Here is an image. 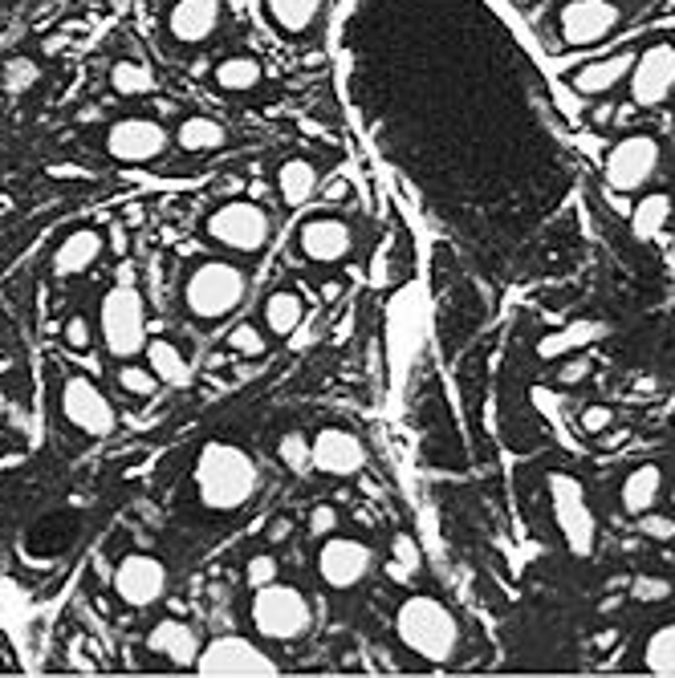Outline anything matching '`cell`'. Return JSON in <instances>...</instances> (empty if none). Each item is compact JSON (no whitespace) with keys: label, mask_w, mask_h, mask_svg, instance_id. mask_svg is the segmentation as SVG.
Instances as JSON below:
<instances>
[{"label":"cell","mask_w":675,"mask_h":678,"mask_svg":"<svg viewBox=\"0 0 675 678\" xmlns=\"http://www.w3.org/2000/svg\"><path fill=\"white\" fill-rule=\"evenodd\" d=\"M220 16H224L220 0H176L167 13V29L179 45H200L220 29Z\"/></svg>","instance_id":"obj_18"},{"label":"cell","mask_w":675,"mask_h":678,"mask_svg":"<svg viewBox=\"0 0 675 678\" xmlns=\"http://www.w3.org/2000/svg\"><path fill=\"white\" fill-rule=\"evenodd\" d=\"M0 419H4V394H0Z\"/></svg>","instance_id":"obj_47"},{"label":"cell","mask_w":675,"mask_h":678,"mask_svg":"<svg viewBox=\"0 0 675 678\" xmlns=\"http://www.w3.org/2000/svg\"><path fill=\"white\" fill-rule=\"evenodd\" d=\"M273 25L285 29V33H306V29L318 21L322 13V0H265Z\"/></svg>","instance_id":"obj_27"},{"label":"cell","mask_w":675,"mask_h":678,"mask_svg":"<svg viewBox=\"0 0 675 678\" xmlns=\"http://www.w3.org/2000/svg\"><path fill=\"white\" fill-rule=\"evenodd\" d=\"M217 86L220 90H232V93H244L253 90V86H261V62L257 57H224L217 66Z\"/></svg>","instance_id":"obj_29"},{"label":"cell","mask_w":675,"mask_h":678,"mask_svg":"<svg viewBox=\"0 0 675 678\" xmlns=\"http://www.w3.org/2000/svg\"><path fill=\"white\" fill-rule=\"evenodd\" d=\"M269 215L248 200H232L208 215V236L232 253H261L269 244Z\"/></svg>","instance_id":"obj_6"},{"label":"cell","mask_w":675,"mask_h":678,"mask_svg":"<svg viewBox=\"0 0 675 678\" xmlns=\"http://www.w3.org/2000/svg\"><path fill=\"white\" fill-rule=\"evenodd\" d=\"M391 565H387V577L391 581H411L419 573V565H423V557H419V545L411 541V536H395L391 541Z\"/></svg>","instance_id":"obj_33"},{"label":"cell","mask_w":675,"mask_h":678,"mask_svg":"<svg viewBox=\"0 0 675 678\" xmlns=\"http://www.w3.org/2000/svg\"><path fill=\"white\" fill-rule=\"evenodd\" d=\"M595 337H602V325H595V321H578V325H569V330L541 337L538 358L554 362V358H562V354H569V349H582L586 342H595Z\"/></svg>","instance_id":"obj_28"},{"label":"cell","mask_w":675,"mask_h":678,"mask_svg":"<svg viewBox=\"0 0 675 678\" xmlns=\"http://www.w3.org/2000/svg\"><path fill=\"white\" fill-rule=\"evenodd\" d=\"M672 504H675V484H672Z\"/></svg>","instance_id":"obj_48"},{"label":"cell","mask_w":675,"mask_h":678,"mask_svg":"<svg viewBox=\"0 0 675 678\" xmlns=\"http://www.w3.org/2000/svg\"><path fill=\"white\" fill-rule=\"evenodd\" d=\"M229 342H232V349H236L241 358H261V354H265V333L253 330V325H236Z\"/></svg>","instance_id":"obj_38"},{"label":"cell","mask_w":675,"mask_h":678,"mask_svg":"<svg viewBox=\"0 0 675 678\" xmlns=\"http://www.w3.org/2000/svg\"><path fill=\"white\" fill-rule=\"evenodd\" d=\"M119 386L126 394H135V399H151V394L159 390V378H155L151 366H131V362H126L119 370Z\"/></svg>","instance_id":"obj_35"},{"label":"cell","mask_w":675,"mask_h":678,"mask_svg":"<svg viewBox=\"0 0 675 678\" xmlns=\"http://www.w3.org/2000/svg\"><path fill=\"white\" fill-rule=\"evenodd\" d=\"M277 573H281L277 569V557H273V553H261V557H253L248 565H244V581H248L253 589H261V586H273Z\"/></svg>","instance_id":"obj_37"},{"label":"cell","mask_w":675,"mask_h":678,"mask_svg":"<svg viewBox=\"0 0 675 678\" xmlns=\"http://www.w3.org/2000/svg\"><path fill=\"white\" fill-rule=\"evenodd\" d=\"M298 244L301 253L318 260V265H338V260H346L354 248V232L346 220H338V215H318L310 224L298 232Z\"/></svg>","instance_id":"obj_16"},{"label":"cell","mask_w":675,"mask_h":678,"mask_svg":"<svg viewBox=\"0 0 675 678\" xmlns=\"http://www.w3.org/2000/svg\"><path fill=\"white\" fill-rule=\"evenodd\" d=\"M147 646L151 654H159V658H167V663L176 666H196V658H200V634L191 630L188 622H176V618H167V622H159L155 630L147 634Z\"/></svg>","instance_id":"obj_20"},{"label":"cell","mask_w":675,"mask_h":678,"mask_svg":"<svg viewBox=\"0 0 675 678\" xmlns=\"http://www.w3.org/2000/svg\"><path fill=\"white\" fill-rule=\"evenodd\" d=\"M643 666H648L651 675L675 678V622L660 625L648 638V646H643Z\"/></svg>","instance_id":"obj_30"},{"label":"cell","mask_w":675,"mask_h":678,"mask_svg":"<svg viewBox=\"0 0 675 678\" xmlns=\"http://www.w3.org/2000/svg\"><path fill=\"white\" fill-rule=\"evenodd\" d=\"M110 86H114V93H122V98H139V93L155 90V74H151V66H143V62H119V66L110 69Z\"/></svg>","instance_id":"obj_31"},{"label":"cell","mask_w":675,"mask_h":678,"mask_svg":"<svg viewBox=\"0 0 675 678\" xmlns=\"http://www.w3.org/2000/svg\"><path fill=\"white\" fill-rule=\"evenodd\" d=\"M176 143H179V151H191V155H200V151H220L229 143V131H224L217 119H184L176 131Z\"/></svg>","instance_id":"obj_26"},{"label":"cell","mask_w":675,"mask_h":678,"mask_svg":"<svg viewBox=\"0 0 675 678\" xmlns=\"http://www.w3.org/2000/svg\"><path fill=\"white\" fill-rule=\"evenodd\" d=\"M310 452H313V467L325 471V476H354L366 464L363 443L354 440L351 431H338V426H325L322 435L310 443Z\"/></svg>","instance_id":"obj_17"},{"label":"cell","mask_w":675,"mask_h":678,"mask_svg":"<svg viewBox=\"0 0 675 678\" xmlns=\"http://www.w3.org/2000/svg\"><path fill=\"white\" fill-rule=\"evenodd\" d=\"M550 504L569 553L586 557L595 548V512L586 504V488L574 476H550Z\"/></svg>","instance_id":"obj_7"},{"label":"cell","mask_w":675,"mask_h":678,"mask_svg":"<svg viewBox=\"0 0 675 678\" xmlns=\"http://www.w3.org/2000/svg\"><path fill=\"white\" fill-rule=\"evenodd\" d=\"M586 374H590V358H569L566 366H562V382L574 386V382H582Z\"/></svg>","instance_id":"obj_43"},{"label":"cell","mask_w":675,"mask_h":678,"mask_svg":"<svg viewBox=\"0 0 675 678\" xmlns=\"http://www.w3.org/2000/svg\"><path fill=\"white\" fill-rule=\"evenodd\" d=\"M660 171V143L651 134H627L607 155V184L610 191H639Z\"/></svg>","instance_id":"obj_9"},{"label":"cell","mask_w":675,"mask_h":678,"mask_svg":"<svg viewBox=\"0 0 675 678\" xmlns=\"http://www.w3.org/2000/svg\"><path fill=\"white\" fill-rule=\"evenodd\" d=\"M338 529V512L330 504H318L313 508V516H310V532L313 536H330V532Z\"/></svg>","instance_id":"obj_41"},{"label":"cell","mask_w":675,"mask_h":678,"mask_svg":"<svg viewBox=\"0 0 675 678\" xmlns=\"http://www.w3.org/2000/svg\"><path fill=\"white\" fill-rule=\"evenodd\" d=\"M631 66H635V54H610V57H598V62H590V66H582L574 78H569V86H574V93H582V98H598V93H610L615 86H622V81L631 78Z\"/></svg>","instance_id":"obj_19"},{"label":"cell","mask_w":675,"mask_h":678,"mask_svg":"<svg viewBox=\"0 0 675 678\" xmlns=\"http://www.w3.org/2000/svg\"><path fill=\"white\" fill-rule=\"evenodd\" d=\"M62 411L86 435H110L114 431V411H110L107 394L81 374L66 378V386H62Z\"/></svg>","instance_id":"obj_14"},{"label":"cell","mask_w":675,"mask_h":678,"mask_svg":"<svg viewBox=\"0 0 675 678\" xmlns=\"http://www.w3.org/2000/svg\"><path fill=\"white\" fill-rule=\"evenodd\" d=\"M253 625L273 642H298L310 630V601L294 586H261L253 598Z\"/></svg>","instance_id":"obj_5"},{"label":"cell","mask_w":675,"mask_h":678,"mask_svg":"<svg viewBox=\"0 0 675 678\" xmlns=\"http://www.w3.org/2000/svg\"><path fill=\"white\" fill-rule=\"evenodd\" d=\"M672 220V200L667 196H648V200H639L635 215H631V227H635V236L651 240L655 232H663Z\"/></svg>","instance_id":"obj_32"},{"label":"cell","mask_w":675,"mask_h":678,"mask_svg":"<svg viewBox=\"0 0 675 678\" xmlns=\"http://www.w3.org/2000/svg\"><path fill=\"white\" fill-rule=\"evenodd\" d=\"M610 423H615V411H610V407H586V411H582V426H586V431H590V435H598V431H610Z\"/></svg>","instance_id":"obj_40"},{"label":"cell","mask_w":675,"mask_h":678,"mask_svg":"<svg viewBox=\"0 0 675 678\" xmlns=\"http://www.w3.org/2000/svg\"><path fill=\"white\" fill-rule=\"evenodd\" d=\"M610 114H615L610 107H598V110H595V122H610Z\"/></svg>","instance_id":"obj_46"},{"label":"cell","mask_w":675,"mask_h":678,"mask_svg":"<svg viewBox=\"0 0 675 678\" xmlns=\"http://www.w3.org/2000/svg\"><path fill=\"white\" fill-rule=\"evenodd\" d=\"M41 69L37 62H29V57H13V62H4V90L9 93H25L29 86H37Z\"/></svg>","instance_id":"obj_36"},{"label":"cell","mask_w":675,"mask_h":678,"mask_svg":"<svg viewBox=\"0 0 675 678\" xmlns=\"http://www.w3.org/2000/svg\"><path fill=\"white\" fill-rule=\"evenodd\" d=\"M639 593H643V598H667V581H643Z\"/></svg>","instance_id":"obj_44"},{"label":"cell","mask_w":675,"mask_h":678,"mask_svg":"<svg viewBox=\"0 0 675 678\" xmlns=\"http://www.w3.org/2000/svg\"><path fill=\"white\" fill-rule=\"evenodd\" d=\"M248 277L229 260H203L200 268H191L188 285H184V305L200 321L229 318L232 309L244 301Z\"/></svg>","instance_id":"obj_3"},{"label":"cell","mask_w":675,"mask_h":678,"mask_svg":"<svg viewBox=\"0 0 675 678\" xmlns=\"http://www.w3.org/2000/svg\"><path fill=\"white\" fill-rule=\"evenodd\" d=\"M114 593L135 610H147L167 593V569L163 560H155L151 553H131L119 560L114 569Z\"/></svg>","instance_id":"obj_13"},{"label":"cell","mask_w":675,"mask_h":678,"mask_svg":"<svg viewBox=\"0 0 675 678\" xmlns=\"http://www.w3.org/2000/svg\"><path fill=\"white\" fill-rule=\"evenodd\" d=\"M675 93V45H651L631 66V102L643 110L663 107Z\"/></svg>","instance_id":"obj_11"},{"label":"cell","mask_w":675,"mask_h":678,"mask_svg":"<svg viewBox=\"0 0 675 678\" xmlns=\"http://www.w3.org/2000/svg\"><path fill=\"white\" fill-rule=\"evenodd\" d=\"M619 25H622V9L615 0H569V4H562V13H557V33L574 49L607 41Z\"/></svg>","instance_id":"obj_10"},{"label":"cell","mask_w":675,"mask_h":678,"mask_svg":"<svg viewBox=\"0 0 675 678\" xmlns=\"http://www.w3.org/2000/svg\"><path fill=\"white\" fill-rule=\"evenodd\" d=\"M318 573L330 589H354L370 573V548L363 541H325L322 553H318Z\"/></svg>","instance_id":"obj_15"},{"label":"cell","mask_w":675,"mask_h":678,"mask_svg":"<svg viewBox=\"0 0 675 678\" xmlns=\"http://www.w3.org/2000/svg\"><path fill=\"white\" fill-rule=\"evenodd\" d=\"M167 151V131L155 119H122L107 134V155L114 163H155Z\"/></svg>","instance_id":"obj_12"},{"label":"cell","mask_w":675,"mask_h":678,"mask_svg":"<svg viewBox=\"0 0 675 678\" xmlns=\"http://www.w3.org/2000/svg\"><path fill=\"white\" fill-rule=\"evenodd\" d=\"M277 455H281V464L294 471V476H306L313 467V452L310 443H306V435H298V431H289V435H281V443H277Z\"/></svg>","instance_id":"obj_34"},{"label":"cell","mask_w":675,"mask_h":678,"mask_svg":"<svg viewBox=\"0 0 675 678\" xmlns=\"http://www.w3.org/2000/svg\"><path fill=\"white\" fill-rule=\"evenodd\" d=\"M395 630H399V638H403L407 651L416 654V658H423V663L444 666V663H452L460 651L456 613L435 598H407L403 605H399Z\"/></svg>","instance_id":"obj_2"},{"label":"cell","mask_w":675,"mask_h":678,"mask_svg":"<svg viewBox=\"0 0 675 678\" xmlns=\"http://www.w3.org/2000/svg\"><path fill=\"white\" fill-rule=\"evenodd\" d=\"M257 459L236 443H208L196 459V492L212 512H236L257 496Z\"/></svg>","instance_id":"obj_1"},{"label":"cell","mask_w":675,"mask_h":678,"mask_svg":"<svg viewBox=\"0 0 675 678\" xmlns=\"http://www.w3.org/2000/svg\"><path fill=\"white\" fill-rule=\"evenodd\" d=\"M147 366L155 370V378L167 386H176V390H184V386L191 382V366L188 358L179 354L171 342H147Z\"/></svg>","instance_id":"obj_25"},{"label":"cell","mask_w":675,"mask_h":678,"mask_svg":"<svg viewBox=\"0 0 675 678\" xmlns=\"http://www.w3.org/2000/svg\"><path fill=\"white\" fill-rule=\"evenodd\" d=\"M196 670L203 678H269L277 675V663L248 638H217L200 651Z\"/></svg>","instance_id":"obj_8"},{"label":"cell","mask_w":675,"mask_h":678,"mask_svg":"<svg viewBox=\"0 0 675 678\" xmlns=\"http://www.w3.org/2000/svg\"><path fill=\"white\" fill-rule=\"evenodd\" d=\"M98 330L114 358H135L147 349V313L143 297L131 285H114L98 305Z\"/></svg>","instance_id":"obj_4"},{"label":"cell","mask_w":675,"mask_h":678,"mask_svg":"<svg viewBox=\"0 0 675 678\" xmlns=\"http://www.w3.org/2000/svg\"><path fill=\"white\" fill-rule=\"evenodd\" d=\"M277 191H281V200L289 203V208H301V203L318 191V167H313L310 159L281 163V171H277Z\"/></svg>","instance_id":"obj_23"},{"label":"cell","mask_w":675,"mask_h":678,"mask_svg":"<svg viewBox=\"0 0 675 678\" xmlns=\"http://www.w3.org/2000/svg\"><path fill=\"white\" fill-rule=\"evenodd\" d=\"M306 321V301L298 293H269L265 297V325L273 330V337H289L301 330Z\"/></svg>","instance_id":"obj_24"},{"label":"cell","mask_w":675,"mask_h":678,"mask_svg":"<svg viewBox=\"0 0 675 678\" xmlns=\"http://www.w3.org/2000/svg\"><path fill=\"white\" fill-rule=\"evenodd\" d=\"M98 256H102V236L95 227H78V232H69L62 240V248L54 253V273L57 277H78V273L95 265Z\"/></svg>","instance_id":"obj_21"},{"label":"cell","mask_w":675,"mask_h":678,"mask_svg":"<svg viewBox=\"0 0 675 678\" xmlns=\"http://www.w3.org/2000/svg\"><path fill=\"white\" fill-rule=\"evenodd\" d=\"M639 532L651 536V541H675V520L660 516V512H643L639 516Z\"/></svg>","instance_id":"obj_39"},{"label":"cell","mask_w":675,"mask_h":678,"mask_svg":"<svg viewBox=\"0 0 675 678\" xmlns=\"http://www.w3.org/2000/svg\"><path fill=\"white\" fill-rule=\"evenodd\" d=\"M660 492H663V471L655 464H643L635 467L631 476L622 479V512H631V516H643L651 508L660 504Z\"/></svg>","instance_id":"obj_22"},{"label":"cell","mask_w":675,"mask_h":678,"mask_svg":"<svg viewBox=\"0 0 675 678\" xmlns=\"http://www.w3.org/2000/svg\"><path fill=\"white\" fill-rule=\"evenodd\" d=\"M289 532H294V524H289V520H273V529H269V541H273V545H277V541H285V536H289Z\"/></svg>","instance_id":"obj_45"},{"label":"cell","mask_w":675,"mask_h":678,"mask_svg":"<svg viewBox=\"0 0 675 678\" xmlns=\"http://www.w3.org/2000/svg\"><path fill=\"white\" fill-rule=\"evenodd\" d=\"M66 346L69 349H86V346H90V321H86V318H69L66 321Z\"/></svg>","instance_id":"obj_42"}]
</instances>
